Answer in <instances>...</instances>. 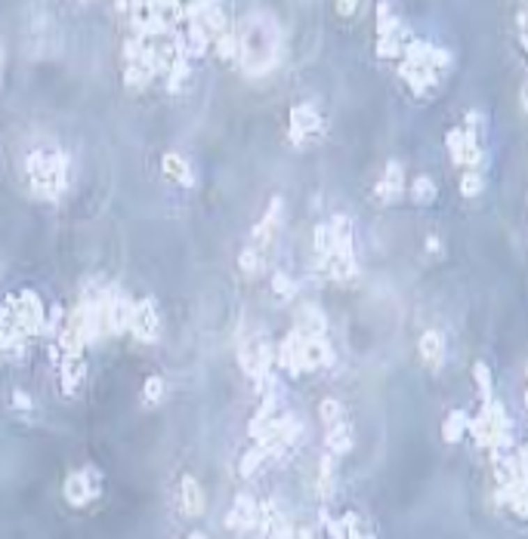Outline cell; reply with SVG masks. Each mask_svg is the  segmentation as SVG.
<instances>
[{
  "label": "cell",
  "instance_id": "4316f807",
  "mask_svg": "<svg viewBox=\"0 0 528 539\" xmlns=\"http://www.w3.org/2000/svg\"><path fill=\"white\" fill-rule=\"evenodd\" d=\"M189 539H207V536H204V533H192Z\"/></svg>",
  "mask_w": 528,
  "mask_h": 539
},
{
  "label": "cell",
  "instance_id": "9c48e42d",
  "mask_svg": "<svg viewBox=\"0 0 528 539\" xmlns=\"http://www.w3.org/2000/svg\"><path fill=\"white\" fill-rule=\"evenodd\" d=\"M420 357H424V364L430 367V370H439L442 361H445V342H442V333L426 330V333L420 336Z\"/></svg>",
  "mask_w": 528,
  "mask_h": 539
},
{
  "label": "cell",
  "instance_id": "d6986e66",
  "mask_svg": "<svg viewBox=\"0 0 528 539\" xmlns=\"http://www.w3.org/2000/svg\"><path fill=\"white\" fill-rule=\"evenodd\" d=\"M460 191L467 194V198H476V194L482 191V170H463Z\"/></svg>",
  "mask_w": 528,
  "mask_h": 539
},
{
  "label": "cell",
  "instance_id": "6da1fadb",
  "mask_svg": "<svg viewBox=\"0 0 528 539\" xmlns=\"http://www.w3.org/2000/svg\"><path fill=\"white\" fill-rule=\"evenodd\" d=\"M238 56L244 62L247 74H266L278 59V28L269 16H251L241 25V34H235Z\"/></svg>",
  "mask_w": 528,
  "mask_h": 539
},
{
  "label": "cell",
  "instance_id": "603a6c76",
  "mask_svg": "<svg viewBox=\"0 0 528 539\" xmlns=\"http://www.w3.org/2000/svg\"><path fill=\"white\" fill-rule=\"evenodd\" d=\"M318 487H322V493H331V487H334V462H331V459H322V472H318Z\"/></svg>",
  "mask_w": 528,
  "mask_h": 539
},
{
  "label": "cell",
  "instance_id": "7a4b0ae2",
  "mask_svg": "<svg viewBox=\"0 0 528 539\" xmlns=\"http://www.w3.org/2000/svg\"><path fill=\"white\" fill-rule=\"evenodd\" d=\"M65 154L62 151H31L28 154V182L38 194H59L68 182V172H65Z\"/></svg>",
  "mask_w": 528,
  "mask_h": 539
},
{
  "label": "cell",
  "instance_id": "4fadbf2b",
  "mask_svg": "<svg viewBox=\"0 0 528 539\" xmlns=\"http://www.w3.org/2000/svg\"><path fill=\"white\" fill-rule=\"evenodd\" d=\"M164 172H167L170 179H176V182H183V185H192L195 182V172H192V167L185 163V157L180 154H164Z\"/></svg>",
  "mask_w": 528,
  "mask_h": 539
},
{
  "label": "cell",
  "instance_id": "484cf974",
  "mask_svg": "<svg viewBox=\"0 0 528 539\" xmlns=\"http://www.w3.org/2000/svg\"><path fill=\"white\" fill-rule=\"evenodd\" d=\"M426 250H430V253H439L442 250V243H439V237L433 234V237H426Z\"/></svg>",
  "mask_w": 528,
  "mask_h": 539
},
{
  "label": "cell",
  "instance_id": "d4e9b609",
  "mask_svg": "<svg viewBox=\"0 0 528 539\" xmlns=\"http://www.w3.org/2000/svg\"><path fill=\"white\" fill-rule=\"evenodd\" d=\"M337 13L340 16H355V13H359V3H337Z\"/></svg>",
  "mask_w": 528,
  "mask_h": 539
},
{
  "label": "cell",
  "instance_id": "cb8c5ba5",
  "mask_svg": "<svg viewBox=\"0 0 528 539\" xmlns=\"http://www.w3.org/2000/svg\"><path fill=\"white\" fill-rule=\"evenodd\" d=\"M13 404H16L19 410H31V398H28L25 392H16L13 394Z\"/></svg>",
  "mask_w": 528,
  "mask_h": 539
},
{
  "label": "cell",
  "instance_id": "7402d4cb",
  "mask_svg": "<svg viewBox=\"0 0 528 539\" xmlns=\"http://www.w3.org/2000/svg\"><path fill=\"white\" fill-rule=\"evenodd\" d=\"M272 287H275V293H278L281 299H290V296H294V290H297L294 280H290L288 275H281V271H278V275L272 277Z\"/></svg>",
  "mask_w": 528,
  "mask_h": 539
},
{
  "label": "cell",
  "instance_id": "8fae6325",
  "mask_svg": "<svg viewBox=\"0 0 528 539\" xmlns=\"http://www.w3.org/2000/svg\"><path fill=\"white\" fill-rule=\"evenodd\" d=\"M352 450V428H349V422H337V426L327 428V453L331 456H343V453Z\"/></svg>",
  "mask_w": 528,
  "mask_h": 539
},
{
  "label": "cell",
  "instance_id": "8992f818",
  "mask_svg": "<svg viewBox=\"0 0 528 539\" xmlns=\"http://www.w3.org/2000/svg\"><path fill=\"white\" fill-rule=\"evenodd\" d=\"M130 333L139 342H155L158 339V312L148 299L133 302V314H130Z\"/></svg>",
  "mask_w": 528,
  "mask_h": 539
},
{
  "label": "cell",
  "instance_id": "3957f363",
  "mask_svg": "<svg viewBox=\"0 0 528 539\" xmlns=\"http://www.w3.org/2000/svg\"><path fill=\"white\" fill-rule=\"evenodd\" d=\"M467 431L476 437V444L497 450L510 441V419L504 416V407L497 404V401H488L482 413L476 416V419H469Z\"/></svg>",
  "mask_w": 528,
  "mask_h": 539
},
{
  "label": "cell",
  "instance_id": "ac0fdd59",
  "mask_svg": "<svg viewBox=\"0 0 528 539\" xmlns=\"http://www.w3.org/2000/svg\"><path fill=\"white\" fill-rule=\"evenodd\" d=\"M263 256L260 250H254V247H244L241 250V256H238V265H241V271H244V275H256V271L263 268Z\"/></svg>",
  "mask_w": 528,
  "mask_h": 539
},
{
  "label": "cell",
  "instance_id": "e0dca14e",
  "mask_svg": "<svg viewBox=\"0 0 528 539\" xmlns=\"http://www.w3.org/2000/svg\"><path fill=\"white\" fill-rule=\"evenodd\" d=\"M411 191H414V200H417V204H430V200H436V185H433L430 176H417V179H414Z\"/></svg>",
  "mask_w": 528,
  "mask_h": 539
},
{
  "label": "cell",
  "instance_id": "2e32d148",
  "mask_svg": "<svg viewBox=\"0 0 528 539\" xmlns=\"http://www.w3.org/2000/svg\"><path fill=\"white\" fill-rule=\"evenodd\" d=\"M318 413H322V422H327V428H331V426H337V422H343L346 410H343V404H340V401L325 398L322 404H318Z\"/></svg>",
  "mask_w": 528,
  "mask_h": 539
},
{
  "label": "cell",
  "instance_id": "83f0119b",
  "mask_svg": "<svg viewBox=\"0 0 528 539\" xmlns=\"http://www.w3.org/2000/svg\"><path fill=\"white\" fill-rule=\"evenodd\" d=\"M0 65H3V47H0Z\"/></svg>",
  "mask_w": 528,
  "mask_h": 539
},
{
  "label": "cell",
  "instance_id": "ba28073f",
  "mask_svg": "<svg viewBox=\"0 0 528 539\" xmlns=\"http://www.w3.org/2000/svg\"><path fill=\"white\" fill-rule=\"evenodd\" d=\"M180 502H183V512L189 517H198L204 512V490L192 474H183V481H180Z\"/></svg>",
  "mask_w": 528,
  "mask_h": 539
},
{
  "label": "cell",
  "instance_id": "44dd1931",
  "mask_svg": "<svg viewBox=\"0 0 528 539\" xmlns=\"http://www.w3.org/2000/svg\"><path fill=\"white\" fill-rule=\"evenodd\" d=\"M473 373H476V383H479V388H482L485 404H488V401H491V373H488V367H485V364H476Z\"/></svg>",
  "mask_w": 528,
  "mask_h": 539
},
{
  "label": "cell",
  "instance_id": "ffe728a7",
  "mask_svg": "<svg viewBox=\"0 0 528 539\" xmlns=\"http://www.w3.org/2000/svg\"><path fill=\"white\" fill-rule=\"evenodd\" d=\"M146 404H158V401L164 398V379L161 376H152V379H146Z\"/></svg>",
  "mask_w": 528,
  "mask_h": 539
},
{
  "label": "cell",
  "instance_id": "7c38bea8",
  "mask_svg": "<svg viewBox=\"0 0 528 539\" xmlns=\"http://www.w3.org/2000/svg\"><path fill=\"white\" fill-rule=\"evenodd\" d=\"M84 383V361L81 355H65V364H62V388L68 394H75Z\"/></svg>",
  "mask_w": 528,
  "mask_h": 539
},
{
  "label": "cell",
  "instance_id": "30bf717a",
  "mask_svg": "<svg viewBox=\"0 0 528 539\" xmlns=\"http://www.w3.org/2000/svg\"><path fill=\"white\" fill-rule=\"evenodd\" d=\"M398 194H402V167H398L396 161H389L383 179L377 182V198L380 200H396Z\"/></svg>",
  "mask_w": 528,
  "mask_h": 539
},
{
  "label": "cell",
  "instance_id": "277c9868",
  "mask_svg": "<svg viewBox=\"0 0 528 539\" xmlns=\"http://www.w3.org/2000/svg\"><path fill=\"white\" fill-rule=\"evenodd\" d=\"M99 496V474L93 469H81V472H71L65 478V499L68 506L84 508L87 502H93Z\"/></svg>",
  "mask_w": 528,
  "mask_h": 539
},
{
  "label": "cell",
  "instance_id": "52a82bcc",
  "mask_svg": "<svg viewBox=\"0 0 528 539\" xmlns=\"http://www.w3.org/2000/svg\"><path fill=\"white\" fill-rule=\"evenodd\" d=\"M256 521H260V506H256V499L251 493H238L229 517H226V524H229L232 530H251Z\"/></svg>",
  "mask_w": 528,
  "mask_h": 539
},
{
  "label": "cell",
  "instance_id": "5bb4252c",
  "mask_svg": "<svg viewBox=\"0 0 528 539\" xmlns=\"http://www.w3.org/2000/svg\"><path fill=\"white\" fill-rule=\"evenodd\" d=\"M467 426H469V416L463 413V410H454V413H448L445 426H442V437H445L448 444H458L463 435H467Z\"/></svg>",
  "mask_w": 528,
  "mask_h": 539
},
{
  "label": "cell",
  "instance_id": "5b68a950",
  "mask_svg": "<svg viewBox=\"0 0 528 539\" xmlns=\"http://www.w3.org/2000/svg\"><path fill=\"white\" fill-rule=\"evenodd\" d=\"M325 129V118L318 114V108L316 105H297L294 111H290V139L297 142H309V139H316L318 133Z\"/></svg>",
  "mask_w": 528,
  "mask_h": 539
},
{
  "label": "cell",
  "instance_id": "9a60e30c",
  "mask_svg": "<svg viewBox=\"0 0 528 539\" xmlns=\"http://www.w3.org/2000/svg\"><path fill=\"white\" fill-rule=\"evenodd\" d=\"M263 462H269V453H266V447H260V444H254L251 450L241 456V478H251L254 472H260V465Z\"/></svg>",
  "mask_w": 528,
  "mask_h": 539
}]
</instances>
